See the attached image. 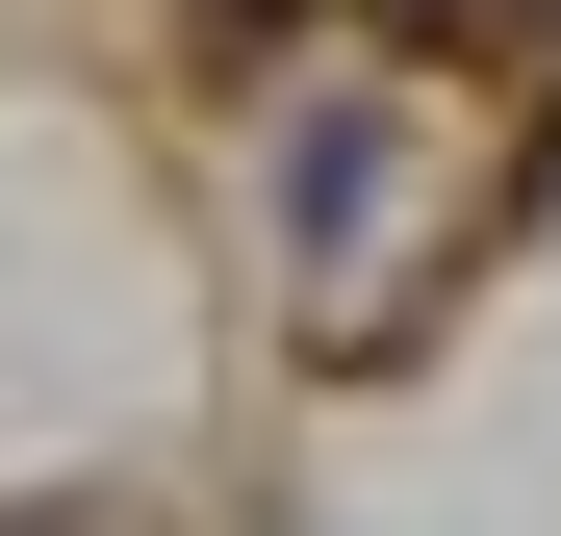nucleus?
Segmentation results:
<instances>
[{
    "label": "nucleus",
    "instance_id": "1",
    "mask_svg": "<svg viewBox=\"0 0 561 536\" xmlns=\"http://www.w3.org/2000/svg\"><path fill=\"white\" fill-rule=\"evenodd\" d=\"M280 230H307V255H357V230H383V128H357V103H307V128H280Z\"/></svg>",
    "mask_w": 561,
    "mask_h": 536
}]
</instances>
